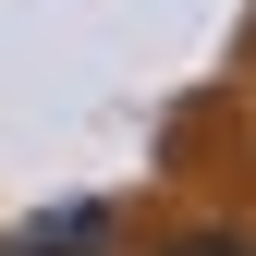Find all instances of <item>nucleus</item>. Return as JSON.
Wrapping results in <instances>:
<instances>
[{
  "label": "nucleus",
  "instance_id": "obj_1",
  "mask_svg": "<svg viewBox=\"0 0 256 256\" xmlns=\"http://www.w3.org/2000/svg\"><path fill=\"white\" fill-rule=\"evenodd\" d=\"M171 256H256V244H232V232H196V244H171Z\"/></svg>",
  "mask_w": 256,
  "mask_h": 256
}]
</instances>
